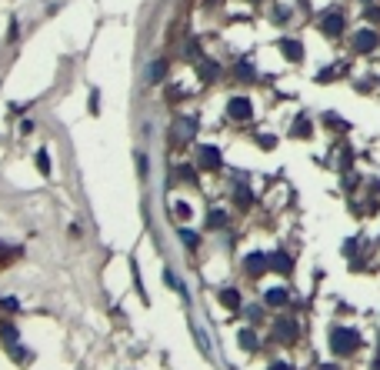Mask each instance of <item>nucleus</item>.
I'll return each instance as SVG.
<instances>
[{
    "mask_svg": "<svg viewBox=\"0 0 380 370\" xmlns=\"http://www.w3.org/2000/svg\"><path fill=\"white\" fill-rule=\"evenodd\" d=\"M354 347H357V337L350 334V330H340V334H334V350H337V354H350Z\"/></svg>",
    "mask_w": 380,
    "mask_h": 370,
    "instance_id": "obj_1",
    "label": "nucleus"
},
{
    "mask_svg": "<svg viewBox=\"0 0 380 370\" xmlns=\"http://www.w3.org/2000/svg\"><path fill=\"white\" fill-rule=\"evenodd\" d=\"M230 117H237V120H247V117H250L247 97H234V100H230Z\"/></svg>",
    "mask_w": 380,
    "mask_h": 370,
    "instance_id": "obj_2",
    "label": "nucleus"
},
{
    "mask_svg": "<svg viewBox=\"0 0 380 370\" xmlns=\"http://www.w3.org/2000/svg\"><path fill=\"white\" fill-rule=\"evenodd\" d=\"M354 44H357V50H374V47H377V34H374V30H360V34L354 37Z\"/></svg>",
    "mask_w": 380,
    "mask_h": 370,
    "instance_id": "obj_3",
    "label": "nucleus"
},
{
    "mask_svg": "<svg viewBox=\"0 0 380 370\" xmlns=\"http://www.w3.org/2000/svg\"><path fill=\"white\" fill-rule=\"evenodd\" d=\"M200 164L207 170H217V167H220V154H217L213 147H203V150H200Z\"/></svg>",
    "mask_w": 380,
    "mask_h": 370,
    "instance_id": "obj_4",
    "label": "nucleus"
},
{
    "mask_svg": "<svg viewBox=\"0 0 380 370\" xmlns=\"http://www.w3.org/2000/svg\"><path fill=\"white\" fill-rule=\"evenodd\" d=\"M320 27H324V34H340V30H344V20H340L337 13H330V17H324Z\"/></svg>",
    "mask_w": 380,
    "mask_h": 370,
    "instance_id": "obj_5",
    "label": "nucleus"
},
{
    "mask_svg": "<svg viewBox=\"0 0 380 370\" xmlns=\"http://www.w3.org/2000/svg\"><path fill=\"white\" fill-rule=\"evenodd\" d=\"M164 74H167V60H157V64H150V74H147V77H150V84H160Z\"/></svg>",
    "mask_w": 380,
    "mask_h": 370,
    "instance_id": "obj_6",
    "label": "nucleus"
},
{
    "mask_svg": "<svg viewBox=\"0 0 380 370\" xmlns=\"http://www.w3.org/2000/svg\"><path fill=\"white\" fill-rule=\"evenodd\" d=\"M220 303H224V307H230V310H234L237 303H240V293H237V290H220Z\"/></svg>",
    "mask_w": 380,
    "mask_h": 370,
    "instance_id": "obj_7",
    "label": "nucleus"
},
{
    "mask_svg": "<svg viewBox=\"0 0 380 370\" xmlns=\"http://www.w3.org/2000/svg\"><path fill=\"white\" fill-rule=\"evenodd\" d=\"M227 224V213L224 210H210L207 213V227H224Z\"/></svg>",
    "mask_w": 380,
    "mask_h": 370,
    "instance_id": "obj_8",
    "label": "nucleus"
},
{
    "mask_svg": "<svg viewBox=\"0 0 380 370\" xmlns=\"http://www.w3.org/2000/svg\"><path fill=\"white\" fill-rule=\"evenodd\" d=\"M267 303H270V307H284V303H287V290H270L267 293Z\"/></svg>",
    "mask_w": 380,
    "mask_h": 370,
    "instance_id": "obj_9",
    "label": "nucleus"
},
{
    "mask_svg": "<svg viewBox=\"0 0 380 370\" xmlns=\"http://www.w3.org/2000/svg\"><path fill=\"white\" fill-rule=\"evenodd\" d=\"M284 54L290 57V60H300V57H303V50H300L297 44H293V40H287V44H284Z\"/></svg>",
    "mask_w": 380,
    "mask_h": 370,
    "instance_id": "obj_10",
    "label": "nucleus"
},
{
    "mask_svg": "<svg viewBox=\"0 0 380 370\" xmlns=\"http://www.w3.org/2000/svg\"><path fill=\"white\" fill-rule=\"evenodd\" d=\"M200 74H203L207 80H213V77H217V64H213V60H207V64L200 67Z\"/></svg>",
    "mask_w": 380,
    "mask_h": 370,
    "instance_id": "obj_11",
    "label": "nucleus"
},
{
    "mask_svg": "<svg viewBox=\"0 0 380 370\" xmlns=\"http://www.w3.org/2000/svg\"><path fill=\"white\" fill-rule=\"evenodd\" d=\"M37 167L44 170V174H50V157H47L44 150H40V154H37Z\"/></svg>",
    "mask_w": 380,
    "mask_h": 370,
    "instance_id": "obj_12",
    "label": "nucleus"
},
{
    "mask_svg": "<svg viewBox=\"0 0 380 370\" xmlns=\"http://www.w3.org/2000/svg\"><path fill=\"white\" fill-rule=\"evenodd\" d=\"M177 134L184 137V140H190V137H193V123H190V120H184V127H177Z\"/></svg>",
    "mask_w": 380,
    "mask_h": 370,
    "instance_id": "obj_13",
    "label": "nucleus"
},
{
    "mask_svg": "<svg viewBox=\"0 0 380 370\" xmlns=\"http://www.w3.org/2000/svg\"><path fill=\"white\" fill-rule=\"evenodd\" d=\"M264 267H267V260H264V257H254V260H250V264H247V270H250V274H257V270H264Z\"/></svg>",
    "mask_w": 380,
    "mask_h": 370,
    "instance_id": "obj_14",
    "label": "nucleus"
},
{
    "mask_svg": "<svg viewBox=\"0 0 380 370\" xmlns=\"http://www.w3.org/2000/svg\"><path fill=\"white\" fill-rule=\"evenodd\" d=\"M240 344H244L247 350H254V344H257V340H254V334H250V330H244V334H240Z\"/></svg>",
    "mask_w": 380,
    "mask_h": 370,
    "instance_id": "obj_15",
    "label": "nucleus"
},
{
    "mask_svg": "<svg viewBox=\"0 0 380 370\" xmlns=\"http://www.w3.org/2000/svg\"><path fill=\"white\" fill-rule=\"evenodd\" d=\"M180 240H184L187 247H197V237L190 234V230H180Z\"/></svg>",
    "mask_w": 380,
    "mask_h": 370,
    "instance_id": "obj_16",
    "label": "nucleus"
},
{
    "mask_svg": "<svg viewBox=\"0 0 380 370\" xmlns=\"http://www.w3.org/2000/svg\"><path fill=\"white\" fill-rule=\"evenodd\" d=\"M0 334H3V340H13V337H17V334H13V327H10V324H0Z\"/></svg>",
    "mask_w": 380,
    "mask_h": 370,
    "instance_id": "obj_17",
    "label": "nucleus"
},
{
    "mask_svg": "<svg viewBox=\"0 0 380 370\" xmlns=\"http://www.w3.org/2000/svg\"><path fill=\"white\" fill-rule=\"evenodd\" d=\"M274 267H277V270H287V267H290V260H284V257H277V260H274Z\"/></svg>",
    "mask_w": 380,
    "mask_h": 370,
    "instance_id": "obj_18",
    "label": "nucleus"
},
{
    "mask_svg": "<svg viewBox=\"0 0 380 370\" xmlns=\"http://www.w3.org/2000/svg\"><path fill=\"white\" fill-rule=\"evenodd\" d=\"M270 370H290V367H287V364H274Z\"/></svg>",
    "mask_w": 380,
    "mask_h": 370,
    "instance_id": "obj_19",
    "label": "nucleus"
}]
</instances>
